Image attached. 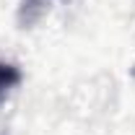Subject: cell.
<instances>
[{
    "mask_svg": "<svg viewBox=\"0 0 135 135\" xmlns=\"http://www.w3.org/2000/svg\"><path fill=\"white\" fill-rule=\"evenodd\" d=\"M21 70H18L13 62H5V60H0V104L8 99L13 91L18 88L21 83Z\"/></svg>",
    "mask_w": 135,
    "mask_h": 135,
    "instance_id": "1",
    "label": "cell"
},
{
    "mask_svg": "<svg viewBox=\"0 0 135 135\" xmlns=\"http://www.w3.org/2000/svg\"><path fill=\"white\" fill-rule=\"evenodd\" d=\"M47 3H50V0H23V5H21V21H23V23H31L34 18L44 11Z\"/></svg>",
    "mask_w": 135,
    "mask_h": 135,
    "instance_id": "2",
    "label": "cell"
}]
</instances>
